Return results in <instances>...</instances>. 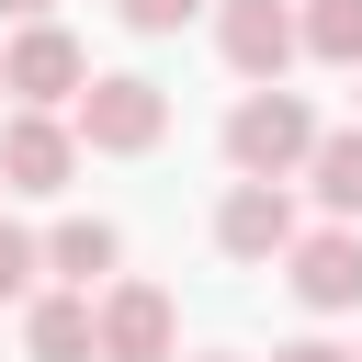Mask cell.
Instances as JSON below:
<instances>
[{
    "mask_svg": "<svg viewBox=\"0 0 362 362\" xmlns=\"http://www.w3.org/2000/svg\"><path fill=\"white\" fill-rule=\"evenodd\" d=\"M68 136H79L90 158H147V147L170 136V90H158L147 68H90V90L68 102Z\"/></svg>",
    "mask_w": 362,
    "mask_h": 362,
    "instance_id": "6da1fadb",
    "label": "cell"
},
{
    "mask_svg": "<svg viewBox=\"0 0 362 362\" xmlns=\"http://www.w3.org/2000/svg\"><path fill=\"white\" fill-rule=\"evenodd\" d=\"M317 113H305V90H249L238 113H226V170L238 181H294L305 158H317Z\"/></svg>",
    "mask_w": 362,
    "mask_h": 362,
    "instance_id": "7a4b0ae2",
    "label": "cell"
},
{
    "mask_svg": "<svg viewBox=\"0 0 362 362\" xmlns=\"http://www.w3.org/2000/svg\"><path fill=\"white\" fill-rule=\"evenodd\" d=\"M0 90H11V113H57V102H79V90H90L79 34H68V23H23V34L0 45Z\"/></svg>",
    "mask_w": 362,
    "mask_h": 362,
    "instance_id": "3957f363",
    "label": "cell"
},
{
    "mask_svg": "<svg viewBox=\"0 0 362 362\" xmlns=\"http://www.w3.org/2000/svg\"><path fill=\"white\" fill-rule=\"evenodd\" d=\"M215 57H226L249 90H283V68L305 57V23H294V0H215Z\"/></svg>",
    "mask_w": 362,
    "mask_h": 362,
    "instance_id": "277c9868",
    "label": "cell"
},
{
    "mask_svg": "<svg viewBox=\"0 0 362 362\" xmlns=\"http://www.w3.org/2000/svg\"><path fill=\"white\" fill-rule=\"evenodd\" d=\"M283 283H294L305 317H351V305H362V226H317V238H294V249H283Z\"/></svg>",
    "mask_w": 362,
    "mask_h": 362,
    "instance_id": "5b68a950",
    "label": "cell"
},
{
    "mask_svg": "<svg viewBox=\"0 0 362 362\" xmlns=\"http://www.w3.org/2000/svg\"><path fill=\"white\" fill-rule=\"evenodd\" d=\"M102 362H181V305L158 283H102Z\"/></svg>",
    "mask_w": 362,
    "mask_h": 362,
    "instance_id": "8992f818",
    "label": "cell"
},
{
    "mask_svg": "<svg viewBox=\"0 0 362 362\" xmlns=\"http://www.w3.org/2000/svg\"><path fill=\"white\" fill-rule=\"evenodd\" d=\"M294 238H305V226H294V192H283V181H226V204H215V249H226V260L260 272V260H283Z\"/></svg>",
    "mask_w": 362,
    "mask_h": 362,
    "instance_id": "52a82bcc",
    "label": "cell"
},
{
    "mask_svg": "<svg viewBox=\"0 0 362 362\" xmlns=\"http://www.w3.org/2000/svg\"><path fill=\"white\" fill-rule=\"evenodd\" d=\"M68 170H79L68 113H11L0 124V192H68Z\"/></svg>",
    "mask_w": 362,
    "mask_h": 362,
    "instance_id": "ba28073f",
    "label": "cell"
},
{
    "mask_svg": "<svg viewBox=\"0 0 362 362\" xmlns=\"http://www.w3.org/2000/svg\"><path fill=\"white\" fill-rule=\"evenodd\" d=\"M23 351H34V362H102V317H90V294H68V283L34 294V305H23Z\"/></svg>",
    "mask_w": 362,
    "mask_h": 362,
    "instance_id": "9c48e42d",
    "label": "cell"
},
{
    "mask_svg": "<svg viewBox=\"0 0 362 362\" xmlns=\"http://www.w3.org/2000/svg\"><path fill=\"white\" fill-rule=\"evenodd\" d=\"M113 260H124V238H113V215H57V226H45V272H57L68 294H90V283H102Z\"/></svg>",
    "mask_w": 362,
    "mask_h": 362,
    "instance_id": "30bf717a",
    "label": "cell"
},
{
    "mask_svg": "<svg viewBox=\"0 0 362 362\" xmlns=\"http://www.w3.org/2000/svg\"><path fill=\"white\" fill-rule=\"evenodd\" d=\"M305 192L328 204V226H351V215H362V124L317 136V158H305Z\"/></svg>",
    "mask_w": 362,
    "mask_h": 362,
    "instance_id": "8fae6325",
    "label": "cell"
},
{
    "mask_svg": "<svg viewBox=\"0 0 362 362\" xmlns=\"http://www.w3.org/2000/svg\"><path fill=\"white\" fill-rule=\"evenodd\" d=\"M294 23H305V57L317 68H351L362 79V0H305Z\"/></svg>",
    "mask_w": 362,
    "mask_h": 362,
    "instance_id": "7c38bea8",
    "label": "cell"
},
{
    "mask_svg": "<svg viewBox=\"0 0 362 362\" xmlns=\"http://www.w3.org/2000/svg\"><path fill=\"white\" fill-rule=\"evenodd\" d=\"M34 272H45V238L0 226V305H34Z\"/></svg>",
    "mask_w": 362,
    "mask_h": 362,
    "instance_id": "4fadbf2b",
    "label": "cell"
},
{
    "mask_svg": "<svg viewBox=\"0 0 362 362\" xmlns=\"http://www.w3.org/2000/svg\"><path fill=\"white\" fill-rule=\"evenodd\" d=\"M124 11V34H181L192 11H215V0H113Z\"/></svg>",
    "mask_w": 362,
    "mask_h": 362,
    "instance_id": "5bb4252c",
    "label": "cell"
},
{
    "mask_svg": "<svg viewBox=\"0 0 362 362\" xmlns=\"http://www.w3.org/2000/svg\"><path fill=\"white\" fill-rule=\"evenodd\" d=\"M272 362H351V351H339V339H283Z\"/></svg>",
    "mask_w": 362,
    "mask_h": 362,
    "instance_id": "9a60e30c",
    "label": "cell"
},
{
    "mask_svg": "<svg viewBox=\"0 0 362 362\" xmlns=\"http://www.w3.org/2000/svg\"><path fill=\"white\" fill-rule=\"evenodd\" d=\"M0 23L23 34V23H57V0H0Z\"/></svg>",
    "mask_w": 362,
    "mask_h": 362,
    "instance_id": "2e32d148",
    "label": "cell"
},
{
    "mask_svg": "<svg viewBox=\"0 0 362 362\" xmlns=\"http://www.w3.org/2000/svg\"><path fill=\"white\" fill-rule=\"evenodd\" d=\"M192 362H238V351H192Z\"/></svg>",
    "mask_w": 362,
    "mask_h": 362,
    "instance_id": "e0dca14e",
    "label": "cell"
},
{
    "mask_svg": "<svg viewBox=\"0 0 362 362\" xmlns=\"http://www.w3.org/2000/svg\"><path fill=\"white\" fill-rule=\"evenodd\" d=\"M351 362H362V351H351Z\"/></svg>",
    "mask_w": 362,
    "mask_h": 362,
    "instance_id": "ac0fdd59",
    "label": "cell"
}]
</instances>
